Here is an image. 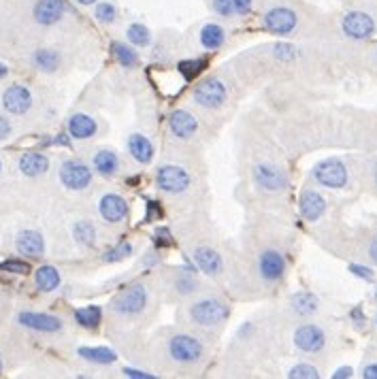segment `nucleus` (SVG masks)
<instances>
[{"instance_id":"dca6fc26","label":"nucleus","mask_w":377,"mask_h":379,"mask_svg":"<svg viewBox=\"0 0 377 379\" xmlns=\"http://www.w3.org/2000/svg\"><path fill=\"white\" fill-rule=\"evenodd\" d=\"M168 128L171 133L177 137V139H190L196 128H198V122L194 119V115H190L188 111H173L168 117Z\"/></svg>"},{"instance_id":"c85d7f7f","label":"nucleus","mask_w":377,"mask_h":379,"mask_svg":"<svg viewBox=\"0 0 377 379\" xmlns=\"http://www.w3.org/2000/svg\"><path fill=\"white\" fill-rule=\"evenodd\" d=\"M111 49H113L115 60H117L122 66L133 68V66H137V64H139V54L133 49V45H126V43H113V45H111Z\"/></svg>"},{"instance_id":"ddd939ff","label":"nucleus","mask_w":377,"mask_h":379,"mask_svg":"<svg viewBox=\"0 0 377 379\" xmlns=\"http://www.w3.org/2000/svg\"><path fill=\"white\" fill-rule=\"evenodd\" d=\"M3 105L9 113H15V115H21L26 113L32 105V96L26 88L21 86H11L5 96H3Z\"/></svg>"},{"instance_id":"9d476101","label":"nucleus","mask_w":377,"mask_h":379,"mask_svg":"<svg viewBox=\"0 0 377 379\" xmlns=\"http://www.w3.org/2000/svg\"><path fill=\"white\" fill-rule=\"evenodd\" d=\"M60 179L70 190H84L92 182V173L86 164H81L77 160H68L60 168Z\"/></svg>"},{"instance_id":"79ce46f5","label":"nucleus","mask_w":377,"mask_h":379,"mask_svg":"<svg viewBox=\"0 0 377 379\" xmlns=\"http://www.w3.org/2000/svg\"><path fill=\"white\" fill-rule=\"evenodd\" d=\"M233 3H235V11L245 15L251 9V3H254V0H233Z\"/></svg>"},{"instance_id":"5701e85b","label":"nucleus","mask_w":377,"mask_h":379,"mask_svg":"<svg viewBox=\"0 0 377 379\" xmlns=\"http://www.w3.org/2000/svg\"><path fill=\"white\" fill-rule=\"evenodd\" d=\"M68 133L75 139H90L96 133V122L90 115H84V113L72 115L70 122H68Z\"/></svg>"},{"instance_id":"6ab92c4d","label":"nucleus","mask_w":377,"mask_h":379,"mask_svg":"<svg viewBox=\"0 0 377 379\" xmlns=\"http://www.w3.org/2000/svg\"><path fill=\"white\" fill-rule=\"evenodd\" d=\"M194 262L200 271L207 273V275H218L222 271V258H220L218 251L211 249V247H198L194 251Z\"/></svg>"},{"instance_id":"2eb2a0df","label":"nucleus","mask_w":377,"mask_h":379,"mask_svg":"<svg viewBox=\"0 0 377 379\" xmlns=\"http://www.w3.org/2000/svg\"><path fill=\"white\" fill-rule=\"evenodd\" d=\"M19 322L23 326L32 328V331H39V333H58L62 328V322L56 318V315H47V313H21L19 315Z\"/></svg>"},{"instance_id":"473e14b6","label":"nucleus","mask_w":377,"mask_h":379,"mask_svg":"<svg viewBox=\"0 0 377 379\" xmlns=\"http://www.w3.org/2000/svg\"><path fill=\"white\" fill-rule=\"evenodd\" d=\"M203 68H205V60H184V62H180V70L188 81L194 79Z\"/></svg>"},{"instance_id":"864d4df0","label":"nucleus","mask_w":377,"mask_h":379,"mask_svg":"<svg viewBox=\"0 0 377 379\" xmlns=\"http://www.w3.org/2000/svg\"><path fill=\"white\" fill-rule=\"evenodd\" d=\"M375 324H377V318H375Z\"/></svg>"},{"instance_id":"1a4fd4ad","label":"nucleus","mask_w":377,"mask_h":379,"mask_svg":"<svg viewBox=\"0 0 377 379\" xmlns=\"http://www.w3.org/2000/svg\"><path fill=\"white\" fill-rule=\"evenodd\" d=\"M194 100L205 109H218L226 100V88L218 79H205L194 88Z\"/></svg>"},{"instance_id":"2f4dec72","label":"nucleus","mask_w":377,"mask_h":379,"mask_svg":"<svg viewBox=\"0 0 377 379\" xmlns=\"http://www.w3.org/2000/svg\"><path fill=\"white\" fill-rule=\"evenodd\" d=\"M126 35H128V41L135 47H145V45H149V41H152V35H149V30L143 26V23H130Z\"/></svg>"},{"instance_id":"f704fd0d","label":"nucleus","mask_w":377,"mask_h":379,"mask_svg":"<svg viewBox=\"0 0 377 379\" xmlns=\"http://www.w3.org/2000/svg\"><path fill=\"white\" fill-rule=\"evenodd\" d=\"M94 15H96V19H98V21L111 23V21L117 17V11H115V7H113L111 3H100V5L96 7Z\"/></svg>"},{"instance_id":"c03bdc74","label":"nucleus","mask_w":377,"mask_h":379,"mask_svg":"<svg viewBox=\"0 0 377 379\" xmlns=\"http://www.w3.org/2000/svg\"><path fill=\"white\" fill-rule=\"evenodd\" d=\"M9 133H11V124H9L5 117H0V141L7 139V137H9Z\"/></svg>"},{"instance_id":"39448f33","label":"nucleus","mask_w":377,"mask_h":379,"mask_svg":"<svg viewBox=\"0 0 377 379\" xmlns=\"http://www.w3.org/2000/svg\"><path fill=\"white\" fill-rule=\"evenodd\" d=\"M341 30L347 39L365 41L375 32V19L365 11H349L341 19Z\"/></svg>"},{"instance_id":"58836bf2","label":"nucleus","mask_w":377,"mask_h":379,"mask_svg":"<svg viewBox=\"0 0 377 379\" xmlns=\"http://www.w3.org/2000/svg\"><path fill=\"white\" fill-rule=\"evenodd\" d=\"M175 286H177V290L182 294H190V292L196 290V280H194L192 275H184V277H180L177 282H175Z\"/></svg>"},{"instance_id":"b1692460","label":"nucleus","mask_w":377,"mask_h":379,"mask_svg":"<svg viewBox=\"0 0 377 379\" xmlns=\"http://www.w3.org/2000/svg\"><path fill=\"white\" fill-rule=\"evenodd\" d=\"M79 356L96 365H111L117 360V353L109 347H79Z\"/></svg>"},{"instance_id":"f8f14e48","label":"nucleus","mask_w":377,"mask_h":379,"mask_svg":"<svg viewBox=\"0 0 377 379\" xmlns=\"http://www.w3.org/2000/svg\"><path fill=\"white\" fill-rule=\"evenodd\" d=\"M258 269H260V275L262 280L273 284V282H280L284 273H286V260L284 256L280 254L278 249H267L260 254V260H258Z\"/></svg>"},{"instance_id":"603ef678","label":"nucleus","mask_w":377,"mask_h":379,"mask_svg":"<svg viewBox=\"0 0 377 379\" xmlns=\"http://www.w3.org/2000/svg\"><path fill=\"white\" fill-rule=\"evenodd\" d=\"M375 296H377V290H375Z\"/></svg>"},{"instance_id":"e433bc0d","label":"nucleus","mask_w":377,"mask_h":379,"mask_svg":"<svg viewBox=\"0 0 377 379\" xmlns=\"http://www.w3.org/2000/svg\"><path fill=\"white\" fill-rule=\"evenodd\" d=\"M211 7L222 17H233V13H235V3H233V0H211Z\"/></svg>"},{"instance_id":"a878e982","label":"nucleus","mask_w":377,"mask_h":379,"mask_svg":"<svg viewBox=\"0 0 377 379\" xmlns=\"http://www.w3.org/2000/svg\"><path fill=\"white\" fill-rule=\"evenodd\" d=\"M117 166H119V160H117V156L113 154V151H109V149L98 151V154L94 156V168L100 175L111 177V175L117 173Z\"/></svg>"},{"instance_id":"f3484780","label":"nucleus","mask_w":377,"mask_h":379,"mask_svg":"<svg viewBox=\"0 0 377 379\" xmlns=\"http://www.w3.org/2000/svg\"><path fill=\"white\" fill-rule=\"evenodd\" d=\"M64 9H66L64 0H39L35 7V19L43 23V26H52V23H56L62 17Z\"/></svg>"},{"instance_id":"c9c22d12","label":"nucleus","mask_w":377,"mask_h":379,"mask_svg":"<svg viewBox=\"0 0 377 379\" xmlns=\"http://www.w3.org/2000/svg\"><path fill=\"white\" fill-rule=\"evenodd\" d=\"M75 235H77V239L86 245H90L94 241V226L88 224V222H79L77 226H75Z\"/></svg>"},{"instance_id":"cd10ccee","label":"nucleus","mask_w":377,"mask_h":379,"mask_svg":"<svg viewBox=\"0 0 377 379\" xmlns=\"http://www.w3.org/2000/svg\"><path fill=\"white\" fill-rule=\"evenodd\" d=\"M35 282L39 286V290L43 292H52L60 286V275L54 266H41L37 271V277H35Z\"/></svg>"},{"instance_id":"f257e3e1","label":"nucleus","mask_w":377,"mask_h":379,"mask_svg":"<svg viewBox=\"0 0 377 379\" xmlns=\"http://www.w3.org/2000/svg\"><path fill=\"white\" fill-rule=\"evenodd\" d=\"M190 318L200 326H218L229 318V307H226V302L207 296L196 300L190 307Z\"/></svg>"},{"instance_id":"6e6552de","label":"nucleus","mask_w":377,"mask_h":379,"mask_svg":"<svg viewBox=\"0 0 377 379\" xmlns=\"http://www.w3.org/2000/svg\"><path fill=\"white\" fill-rule=\"evenodd\" d=\"M294 345L305 353H318L326 345V335L316 324H303L294 333Z\"/></svg>"},{"instance_id":"393cba45","label":"nucleus","mask_w":377,"mask_h":379,"mask_svg":"<svg viewBox=\"0 0 377 379\" xmlns=\"http://www.w3.org/2000/svg\"><path fill=\"white\" fill-rule=\"evenodd\" d=\"M224 28L218 23H207V26L200 28V45L205 49H220L224 45Z\"/></svg>"},{"instance_id":"f03ea898","label":"nucleus","mask_w":377,"mask_h":379,"mask_svg":"<svg viewBox=\"0 0 377 379\" xmlns=\"http://www.w3.org/2000/svg\"><path fill=\"white\" fill-rule=\"evenodd\" d=\"M203 351H205L203 343L192 335H175L168 341V353L175 362H182V365L198 362L203 358Z\"/></svg>"},{"instance_id":"c756f323","label":"nucleus","mask_w":377,"mask_h":379,"mask_svg":"<svg viewBox=\"0 0 377 379\" xmlns=\"http://www.w3.org/2000/svg\"><path fill=\"white\" fill-rule=\"evenodd\" d=\"M100 315H103V311H100V307H96V305L75 311V320H77L84 328H96L100 324Z\"/></svg>"},{"instance_id":"a18cd8bd","label":"nucleus","mask_w":377,"mask_h":379,"mask_svg":"<svg viewBox=\"0 0 377 379\" xmlns=\"http://www.w3.org/2000/svg\"><path fill=\"white\" fill-rule=\"evenodd\" d=\"M362 377L365 379H377V362L375 365H367L362 369Z\"/></svg>"},{"instance_id":"bb28decb","label":"nucleus","mask_w":377,"mask_h":379,"mask_svg":"<svg viewBox=\"0 0 377 379\" xmlns=\"http://www.w3.org/2000/svg\"><path fill=\"white\" fill-rule=\"evenodd\" d=\"M292 307H294V311H296L298 315H311V313L318 311L320 300H318V296L311 294V292H298V294L292 298Z\"/></svg>"},{"instance_id":"49530a36","label":"nucleus","mask_w":377,"mask_h":379,"mask_svg":"<svg viewBox=\"0 0 377 379\" xmlns=\"http://www.w3.org/2000/svg\"><path fill=\"white\" fill-rule=\"evenodd\" d=\"M369 256H371V260L377 264V235L373 237V241H371V245H369Z\"/></svg>"},{"instance_id":"7ed1b4c3","label":"nucleus","mask_w":377,"mask_h":379,"mask_svg":"<svg viewBox=\"0 0 377 379\" xmlns=\"http://www.w3.org/2000/svg\"><path fill=\"white\" fill-rule=\"evenodd\" d=\"M145 305H147V290H145V286L137 284V286L122 290L113 298L111 309L119 315H137L145 309Z\"/></svg>"},{"instance_id":"a211bd4d","label":"nucleus","mask_w":377,"mask_h":379,"mask_svg":"<svg viewBox=\"0 0 377 379\" xmlns=\"http://www.w3.org/2000/svg\"><path fill=\"white\" fill-rule=\"evenodd\" d=\"M126 213H128V205H126V200L119 194H107L100 200V215H103V220L115 224L122 222Z\"/></svg>"},{"instance_id":"72a5a7b5","label":"nucleus","mask_w":377,"mask_h":379,"mask_svg":"<svg viewBox=\"0 0 377 379\" xmlns=\"http://www.w3.org/2000/svg\"><path fill=\"white\" fill-rule=\"evenodd\" d=\"M288 377L290 379H316V377H320V373L311 365H296V367L290 369Z\"/></svg>"},{"instance_id":"9b49d317","label":"nucleus","mask_w":377,"mask_h":379,"mask_svg":"<svg viewBox=\"0 0 377 379\" xmlns=\"http://www.w3.org/2000/svg\"><path fill=\"white\" fill-rule=\"evenodd\" d=\"M254 179L262 190H269V192H280L288 186L286 173L275 164H258L254 168Z\"/></svg>"},{"instance_id":"412c9836","label":"nucleus","mask_w":377,"mask_h":379,"mask_svg":"<svg viewBox=\"0 0 377 379\" xmlns=\"http://www.w3.org/2000/svg\"><path fill=\"white\" fill-rule=\"evenodd\" d=\"M128 151H130V156L141 164L152 162V158H154V145L143 135H133L128 139Z\"/></svg>"},{"instance_id":"4468645a","label":"nucleus","mask_w":377,"mask_h":379,"mask_svg":"<svg viewBox=\"0 0 377 379\" xmlns=\"http://www.w3.org/2000/svg\"><path fill=\"white\" fill-rule=\"evenodd\" d=\"M298 209H300V215H303L307 222H316L326 211V200H324L322 194H318L313 190H305L303 194H300Z\"/></svg>"},{"instance_id":"37998d69","label":"nucleus","mask_w":377,"mask_h":379,"mask_svg":"<svg viewBox=\"0 0 377 379\" xmlns=\"http://www.w3.org/2000/svg\"><path fill=\"white\" fill-rule=\"evenodd\" d=\"M124 375H126V377H141V379H149V377H152L149 373L139 371V369H124Z\"/></svg>"},{"instance_id":"423d86ee","label":"nucleus","mask_w":377,"mask_h":379,"mask_svg":"<svg viewBox=\"0 0 377 379\" xmlns=\"http://www.w3.org/2000/svg\"><path fill=\"white\" fill-rule=\"evenodd\" d=\"M156 184L160 190H164L168 194H180V192L188 190L190 175L177 164H164L156 173Z\"/></svg>"},{"instance_id":"3c124183","label":"nucleus","mask_w":377,"mask_h":379,"mask_svg":"<svg viewBox=\"0 0 377 379\" xmlns=\"http://www.w3.org/2000/svg\"><path fill=\"white\" fill-rule=\"evenodd\" d=\"M373 175H375V184H377V164H375V171H373Z\"/></svg>"},{"instance_id":"8fccbe9b","label":"nucleus","mask_w":377,"mask_h":379,"mask_svg":"<svg viewBox=\"0 0 377 379\" xmlns=\"http://www.w3.org/2000/svg\"><path fill=\"white\" fill-rule=\"evenodd\" d=\"M77 3H81V5H92V3H96V0H77Z\"/></svg>"},{"instance_id":"20e7f679","label":"nucleus","mask_w":377,"mask_h":379,"mask_svg":"<svg viewBox=\"0 0 377 379\" xmlns=\"http://www.w3.org/2000/svg\"><path fill=\"white\" fill-rule=\"evenodd\" d=\"M313 179L320 186H324V188L339 190V188H345V184H347V168L337 158L324 160V162L316 164V168H313Z\"/></svg>"},{"instance_id":"4c0bfd02","label":"nucleus","mask_w":377,"mask_h":379,"mask_svg":"<svg viewBox=\"0 0 377 379\" xmlns=\"http://www.w3.org/2000/svg\"><path fill=\"white\" fill-rule=\"evenodd\" d=\"M0 271H9V273H17V275H26L30 271V266L21 260H7L5 264H0Z\"/></svg>"},{"instance_id":"ea45409f","label":"nucleus","mask_w":377,"mask_h":379,"mask_svg":"<svg viewBox=\"0 0 377 379\" xmlns=\"http://www.w3.org/2000/svg\"><path fill=\"white\" fill-rule=\"evenodd\" d=\"M349 271H351V275L362 277V280H367V282H371L373 277H375V273H373L369 266H362V264H351V266H349Z\"/></svg>"},{"instance_id":"de8ad7c7","label":"nucleus","mask_w":377,"mask_h":379,"mask_svg":"<svg viewBox=\"0 0 377 379\" xmlns=\"http://www.w3.org/2000/svg\"><path fill=\"white\" fill-rule=\"evenodd\" d=\"M333 377H335V379H337V377H351V369H349V367H343V369L335 371Z\"/></svg>"},{"instance_id":"09e8293b","label":"nucleus","mask_w":377,"mask_h":379,"mask_svg":"<svg viewBox=\"0 0 377 379\" xmlns=\"http://www.w3.org/2000/svg\"><path fill=\"white\" fill-rule=\"evenodd\" d=\"M5 75H7V68H5L3 62H0V77H5Z\"/></svg>"},{"instance_id":"0eeeda50","label":"nucleus","mask_w":377,"mask_h":379,"mask_svg":"<svg viewBox=\"0 0 377 379\" xmlns=\"http://www.w3.org/2000/svg\"><path fill=\"white\" fill-rule=\"evenodd\" d=\"M264 28L271 32V35H280V37H286L290 35L294 28H296V13L288 7H275L271 11L264 13Z\"/></svg>"},{"instance_id":"a19ab883","label":"nucleus","mask_w":377,"mask_h":379,"mask_svg":"<svg viewBox=\"0 0 377 379\" xmlns=\"http://www.w3.org/2000/svg\"><path fill=\"white\" fill-rule=\"evenodd\" d=\"M130 251H133V247H130V245H119L117 249L109 251V254L105 256V260H109V262H113V260H119V258H124V256H128Z\"/></svg>"},{"instance_id":"aec40b11","label":"nucleus","mask_w":377,"mask_h":379,"mask_svg":"<svg viewBox=\"0 0 377 379\" xmlns=\"http://www.w3.org/2000/svg\"><path fill=\"white\" fill-rule=\"evenodd\" d=\"M17 249L21 251V254H26V256H43V251H45V241L39 233L35 231H23L19 237H17Z\"/></svg>"},{"instance_id":"7c9ffc66","label":"nucleus","mask_w":377,"mask_h":379,"mask_svg":"<svg viewBox=\"0 0 377 379\" xmlns=\"http://www.w3.org/2000/svg\"><path fill=\"white\" fill-rule=\"evenodd\" d=\"M35 62L41 70H56L58 64H60V58L58 54L54 52V49H39V52L35 54Z\"/></svg>"},{"instance_id":"4be33fe9","label":"nucleus","mask_w":377,"mask_h":379,"mask_svg":"<svg viewBox=\"0 0 377 379\" xmlns=\"http://www.w3.org/2000/svg\"><path fill=\"white\" fill-rule=\"evenodd\" d=\"M49 166V160L43 156V154H37V151H28V154H23L21 160H19V168L23 175L28 177H39L47 171Z\"/></svg>"}]
</instances>
